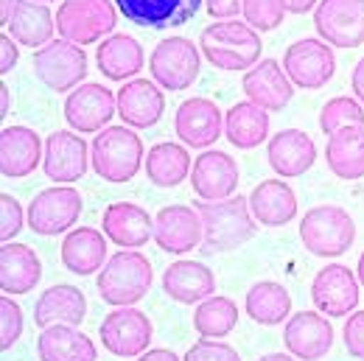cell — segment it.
Returning a JSON list of instances; mask_svg holds the SVG:
<instances>
[{
	"label": "cell",
	"mask_w": 364,
	"mask_h": 361,
	"mask_svg": "<svg viewBox=\"0 0 364 361\" xmlns=\"http://www.w3.org/2000/svg\"><path fill=\"white\" fill-rule=\"evenodd\" d=\"M202 219V252H232L255 235V219L247 196H228L219 202H193Z\"/></svg>",
	"instance_id": "1"
},
{
	"label": "cell",
	"mask_w": 364,
	"mask_h": 361,
	"mask_svg": "<svg viewBox=\"0 0 364 361\" xmlns=\"http://www.w3.org/2000/svg\"><path fill=\"white\" fill-rule=\"evenodd\" d=\"M199 48L208 56L210 65H216L219 70H250L258 65L264 43L258 37V31L250 23H238V20H222L213 23L202 31Z\"/></svg>",
	"instance_id": "2"
},
{
	"label": "cell",
	"mask_w": 364,
	"mask_h": 361,
	"mask_svg": "<svg viewBox=\"0 0 364 361\" xmlns=\"http://www.w3.org/2000/svg\"><path fill=\"white\" fill-rule=\"evenodd\" d=\"M151 280H154V271L149 258L135 249H124L112 255L104 264V269L98 271V294L104 303L115 308H129L149 294Z\"/></svg>",
	"instance_id": "3"
},
{
	"label": "cell",
	"mask_w": 364,
	"mask_h": 361,
	"mask_svg": "<svg viewBox=\"0 0 364 361\" xmlns=\"http://www.w3.org/2000/svg\"><path fill=\"white\" fill-rule=\"evenodd\" d=\"M90 151L92 171L104 182H112V185H124V182L135 180L140 163H146L143 140L127 126H107L104 132H98Z\"/></svg>",
	"instance_id": "4"
},
{
	"label": "cell",
	"mask_w": 364,
	"mask_h": 361,
	"mask_svg": "<svg viewBox=\"0 0 364 361\" xmlns=\"http://www.w3.org/2000/svg\"><path fill=\"white\" fill-rule=\"evenodd\" d=\"M300 238L309 252L319 258H339L356 241V225L350 213L339 205L311 208L300 222Z\"/></svg>",
	"instance_id": "5"
},
{
	"label": "cell",
	"mask_w": 364,
	"mask_h": 361,
	"mask_svg": "<svg viewBox=\"0 0 364 361\" xmlns=\"http://www.w3.org/2000/svg\"><path fill=\"white\" fill-rule=\"evenodd\" d=\"M118 20L112 0H65L56 11V31L76 45H92L112 34Z\"/></svg>",
	"instance_id": "6"
},
{
	"label": "cell",
	"mask_w": 364,
	"mask_h": 361,
	"mask_svg": "<svg viewBox=\"0 0 364 361\" xmlns=\"http://www.w3.org/2000/svg\"><path fill=\"white\" fill-rule=\"evenodd\" d=\"M202 68V56L199 48L185 37H168L151 50L149 59V70L151 79L163 87V90H185L196 82Z\"/></svg>",
	"instance_id": "7"
},
{
	"label": "cell",
	"mask_w": 364,
	"mask_h": 361,
	"mask_svg": "<svg viewBox=\"0 0 364 361\" xmlns=\"http://www.w3.org/2000/svg\"><path fill=\"white\" fill-rule=\"evenodd\" d=\"M34 70L40 82L53 92H70L87 76V53L76 43L50 40L34 53Z\"/></svg>",
	"instance_id": "8"
},
{
	"label": "cell",
	"mask_w": 364,
	"mask_h": 361,
	"mask_svg": "<svg viewBox=\"0 0 364 361\" xmlns=\"http://www.w3.org/2000/svg\"><path fill=\"white\" fill-rule=\"evenodd\" d=\"M82 216V193L73 185L40 190L28 205V230L37 235H62Z\"/></svg>",
	"instance_id": "9"
},
{
	"label": "cell",
	"mask_w": 364,
	"mask_h": 361,
	"mask_svg": "<svg viewBox=\"0 0 364 361\" xmlns=\"http://www.w3.org/2000/svg\"><path fill=\"white\" fill-rule=\"evenodd\" d=\"M283 70L291 79V85L303 90H319L333 79L336 56L328 43H322L317 37H306V40H297L291 48H286Z\"/></svg>",
	"instance_id": "10"
},
{
	"label": "cell",
	"mask_w": 364,
	"mask_h": 361,
	"mask_svg": "<svg viewBox=\"0 0 364 361\" xmlns=\"http://www.w3.org/2000/svg\"><path fill=\"white\" fill-rule=\"evenodd\" d=\"M151 322L149 316L137 308H115L112 314L104 316L101 328H98V339L101 345L112 353V356H121V359H135L143 356L151 345Z\"/></svg>",
	"instance_id": "11"
},
{
	"label": "cell",
	"mask_w": 364,
	"mask_h": 361,
	"mask_svg": "<svg viewBox=\"0 0 364 361\" xmlns=\"http://www.w3.org/2000/svg\"><path fill=\"white\" fill-rule=\"evenodd\" d=\"M314 28L333 48L364 45V0H319Z\"/></svg>",
	"instance_id": "12"
},
{
	"label": "cell",
	"mask_w": 364,
	"mask_h": 361,
	"mask_svg": "<svg viewBox=\"0 0 364 361\" xmlns=\"http://www.w3.org/2000/svg\"><path fill=\"white\" fill-rule=\"evenodd\" d=\"M311 300L325 316L353 314L359 306V277L342 264H331L317 271L311 283Z\"/></svg>",
	"instance_id": "13"
},
{
	"label": "cell",
	"mask_w": 364,
	"mask_h": 361,
	"mask_svg": "<svg viewBox=\"0 0 364 361\" xmlns=\"http://www.w3.org/2000/svg\"><path fill=\"white\" fill-rule=\"evenodd\" d=\"M286 350L300 361H319L333 347V325L319 311H297L283 328Z\"/></svg>",
	"instance_id": "14"
},
{
	"label": "cell",
	"mask_w": 364,
	"mask_h": 361,
	"mask_svg": "<svg viewBox=\"0 0 364 361\" xmlns=\"http://www.w3.org/2000/svg\"><path fill=\"white\" fill-rule=\"evenodd\" d=\"M202 238H205V232H202V219H199L196 208L166 205L154 216V241L163 252L185 255L191 249H199Z\"/></svg>",
	"instance_id": "15"
},
{
	"label": "cell",
	"mask_w": 364,
	"mask_h": 361,
	"mask_svg": "<svg viewBox=\"0 0 364 361\" xmlns=\"http://www.w3.org/2000/svg\"><path fill=\"white\" fill-rule=\"evenodd\" d=\"M118 104H115V95L101 87V85H82L68 95L65 101V121L70 129L76 132H104V126L112 121Z\"/></svg>",
	"instance_id": "16"
},
{
	"label": "cell",
	"mask_w": 364,
	"mask_h": 361,
	"mask_svg": "<svg viewBox=\"0 0 364 361\" xmlns=\"http://www.w3.org/2000/svg\"><path fill=\"white\" fill-rule=\"evenodd\" d=\"M43 168H46L50 182H79L87 168H90V157H87V143L85 137L73 135L68 129L50 132L46 137V157H43Z\"/></svg>",
	"instance_id": "17"
},
{
	"label": "cell",
	"mask_w": 364,
	"mask_h": 361,
	"mask_svg": "<svg viewBox=\"0 0 364 361\" xmlns=\"http://www.w3.org/2000/svg\"><path fill=\"white\" fill-rule=\"evenodd\" d=\"M174 129L185 146L191 149H208L213 146L222 129H225V115L210 98H188L182 101L174 118Z\"/></svg>",
	"instance_id": "18"
},
{
	"label": "cell",
	"mask_w": 364,
	"mask_h": 361,
	"mask_svg": "<svg viewBox=\"0 0 364 361\" xmlns=\"http://www.w3.org/2000/svg\"><path fill=\"white\" fill-rule=\"evenodd\" d=\"M191 188L202 202H219L232 196L238 188V166L225 151H205L193 160L191 168Z\"/></svg>",
	"instance_id": "19"
},
{
	"label": "cell",
	"mask_w": 364,
	"mask_h": 361,
	"mask_svg": "<svg viewBox=\"0 0 364 361\" xmlns=\"http://www.w3.org/2000/svg\"><path fill=\"white\" fill-rule=\"evenodd\" d=\"M101 227L104 235L124 249H140L149 244V238H154V219L149 216V210L132 202L109 205L101 216Z\"/></svg>",
	"instance_id": "20"
},
{
	"label": "cell",
	"mask_w": 364,
	"mask_h": 361,
	"mask_svg": "<svg viewBox=\"0 0 364 361\" xmlns=\"http://www.w3.org/2000/svg\"><path fill=\"white\" fill-rule=\"evenodd\" d=\"M43 140L28 126H3L0 135V171L9 180H20L37 171L43 163Z\"/></svg>",
	"instance_id": "21"
},
{
	"label": "cell",
	"mask_w": 364,
	"mask_h": 361,
	"mask_svg": "<svg viewBox=\"0 0 364 361\" xmlns=\"http://www.w3.org/2000/svg\"><path fill=\"white\" fill-rule=\"evenodd\" d=\"M118 11L143 28H177L188 23L205 0H115Z\"/></svg>",
	"instance_id": "22"
},
{
	"label": "cell",
	"mask_w": 364,
	"mask_h": 361,
	"mask_svg": "<svg viewBox=\"0 0 364 361\" xmlns=\"http://www.w3.org/2000/svg\"><path fill=\"white\" fill-rule=\"evenodd\" d=\"M244 92L247 101L258 104L267 112H277L291 101V79L274 59H261L255 68L244 73Z\"/></svg>",
	"instance_id": "23"
},
{
	"label": "cell",
	"mask_w": 364,
	"mask_h": 361,
	"mask_svg": "<svg viewBox=\"0 0 364 361\" xmlns=\"http://www.w3.org/2000/svg\"><path fill=\"white\" fill-rule=\"evenodd\" d=\"M115 104H118L121 121L129 124V126H135V129L154 126L163 118V109H166L163 90L154 82H149V79L127 82L118 90V95H115Z\"/></svg>",
	"instance_id": "24"
},
{
	"label": "cell",
	"mask_w": 364,
	"mask_h": 361,
	"mask_svg": "<svg viewBox=\"0 0 364 361\" xmlns=\"http://www.w3.org/2000/svg\"><path fill=\"white\" fill-rule=\"evenodd\" d=\"M267 160L280 177H300L306 174L314 160H317V146L314 140L300 132V129H283L274 137H269Z\"/></svg>",
	"instance_id": "25"
},
{
	"label": "cell",
	"mask_w": 364,
	"mask_h": 361,
	"mask_svg": "<svg viewBox=\"0 0 364 361\" xmlns=\"http://www.w3.org/2000/svg\"><path fill=\"white\" fill-rule=\"evenodd\" d=\"M163 291L182 306L208 300L216 291V277L199 261H174L163 271Z\"/></svg>",
	"instance_id": "26"
},
{
	"label": "cell",
	"mask_w": 364,
	"mask_h": 361,
	"mask_svg": "<svg viewBox=\"0 0 364 361\" xmlns=\"http://www.w3.org/2000/svg\"><path fill=\"white\" fill-rule=\"evenodd\" d=\"M87 314V300L76 286L59 283L50 286L40 294L37 306H34V322L40 328H50V325H73L79 328Z\"/></svg>",
	"instance_id": "27"
},
{
	"label": "cell",
	"mask_w": 364,
	"mask_h": 361,
	"mask_svg": "<svg viewBox=\"0 0 364 361\" xmlns=\"http://www.w3.org/2000/svg\"><path fill=\"white\" fill-rule=\"evenodd\" d=\"M252 219L264 227H286L297 216V193L280 180L258 182L250 196Z\"/></svg>",
	"instance_id": "28"
},
{
	"label": "cell",
	"mask_w": 364,
	"mask_h": 361,
	"mask_svg": "<svg viewBox=\"0 0 364 361\" xmlns=\"http://www.w3.org/2000/svg\"><path fill=\"white\" fill-rule=\"evenodd\" d=\"M43 277V264L37 252L26 244L0 247V291L3 294H28Z\"/></svg>",
	"instance_id": "29"
},
{
	"label": "cell",
	"mask_w": 364,
	"mask_h": 361,
	"mask_svg": "<svg viewBox=\"0 0 364 361\" xmlns=\"http://www.w3.org/2000/svg\"><path fill=\"white\" fill-rule=\"evenodd\" d=\"M37 353L40 361H98L95 342L73 325L43 328L37 339Z\"/></svg>",
	"instance_id": "30"
},
{
	"label": "cell",
	"mask_w": 364,
	"mask_h": 361,
	"mask_svg": "<svg viewBox=\"0 0 364 361\" xmlns=\"http://www.w3.org/2000/svg\"><path fill=\"white\" fill-rule=\"evenodd\" d=\"M62 264L82 277L101 271L107 264V235L95 227H76L62 241Z\"/></svg>",
	"instance_id": "31"
},
{
	"label": "cell",
	"mask_w": 364,
	"mask_h": 361,
	"mask_svg": "<svg viewBox=\"0 0 364 361\" xmlns=\"http://www.w3.org/2000/svg\"><path fill=\"white\" fill-rule=\"evenodd\" d=\"M328 168L345 182L364 177V126H342L328 135L325 146Z\"/></svg>",
	"instance_id": "32"
},
{
	"label": "cell",
	"mask_w": 364,
	"mask_h": 361,
	"mask_svg": "<svg viewBox=\"0 0 364 361\" xmlns=\"http://www.w3.org/2000/svg\"><path fill=\"white\" fill-rule=\"evenodd\" d=\"M6 28H9V37L20 45L46 48L53 40L56 17H50V9L37 0H17Z\"/></svg>",
	"instance_id": "33"
},
{
	"label": "cell",
	"mask_w": 364,
	"mask_h": 361,
	"mask_svg": "<svg viewBox=\"0 0 364 361\" xmlns=\"http://www.w3.org/2000/svg\"><path fill=\"white\" fill-rule=\"evenodd\" d=\"M95 65L109 82L132 79L143 70V48L129 34H112L95 50Z\"/></svg>",
	"instance_id": "34"
},
{
	"label": "cell",
	"mask_w": 364,
	"mask_h": 361,
	"mask_svg": "<svg viewBox=\"0 0 364 361\" xmlns=\"http://www.w3.org/2000/svg\"><path fill=\"white\" fill-rule=\"evenodd\" d=\"M225 135L235 149H255L269 140V112L252 101L230 107L225 115Z\"/></svg>",
	"instance_id": "35"
},
{
	"label": "cell",
	"mask_w": 364,
	"mask_h": 361,
	"mask_svg": "<svg viewBox=\"0 0 364 361\" xmlns=\"http://www.w3.org/2000/svg\"><path fill=\"white\" fill-rule=\"evenodd\" d=\"M193 160L182 143H157L146 154V174L157 188H174L191 174Z\"/></svg>",
	"instance_id": "36"
},
{
	"label": "cell",
	"mask_w": 364,
	"mask_h": 361,
	"mask_svg": "<svg viewBox=\"0 0 364 361\" xmlns=\"http://www.w3.org/2000/svg\"><path fill=\"white\" fill-rule=\"evenodd\" d=\"M247 314L258 325H280L291 316V294L274 280H261L247 291Z\"/></svg>",
	"instance_id": "37"
},
{
	"label": "cell",
	"mask_w": 364,
	"mask_h": 361,
	"mask_svg": "<svg viewBox=\"0 0 364 361\" xmlns=\"http://www.w3.org/2000/svg\"><path fill=\"white\" fill-rule=\"evenodd\" d=\"M238 322V306L230 297H208L193 314V328L202 339H222Z\"/></svg>",
	"instance_id": "38"
},
{
	"label": "cell",
	"mask_w": 364,
	"mask_h": 361,
	"mask_svg": "<svg viewBox=\"0 0 364 361\" xmlns=\"http://www.w3.org/2000/svg\"><path fill=\"white\" fill-rule=\"evenodd\" d=\"M342 126H364V107L356 98L336 95L331 98L319 112V129L325 135H333Z\"/></svg>",
	"instance_id": "39"
},
{
	"label": "cell",
	"mask_w": 364,
	"mask_h": 361,
	"mask_svg": "<svg viewBox=\"0 0 364 361\" xmlns=\"http://www.w3.org/2000/svg\"><path fill=\"white\" fill-rule=\"evenodd\" d=\"M241 11L255 31H274L286 17V0H244Z\"/></svg>",
	"instance_id": "40"
},
{
	"label": "cell",
	"mask_w": 364,
	"mask_h": 361,
	"mask_svg": "<svg viewBox=\"0 0 364 361\" xmlns=\"http://www.w3.org/2000/svg\"><path fill=\"white\" fill-rule=\"evenodd\" d=\"M20 333H23V308L9 294H3L0 297V350L3 353L11 350Z\"/></svg>",
	"instance_id": "41"
},
{
	"label": "cell",
	"mask_w": 364,
	"mask_h": 361,
	"mask_svg": "<svg viewBox=\"0 0 364 361\" xmlns=\"http://www.w3.org/2000/svg\"><path fill=\"white\" fill-rule=\"evenodd\" d=\"M23 225H26V210H23V205H20L14 196L3 193V196H0V241L9 244V241L23 230Z\"/></svg>",
	"instance_id": "42"
},
{
	"label": "cell",
	"mask_w": 364,
	"mask_h": 361,
	"mask_svg": "<svg viewBox=\"0 0 364 361\" xmlns=\"http://www.w3.org/2000/svg\"><path fill=\"white\" fill-rule=\"evenodd\" d=\"M182 361H241L238 350L228 342H216V339H202L196 342Z\"/></svg>",
	"instance_id": "43"
},
{
	"label": "cell",
	"mask_w": 364,
	"mask_h": 361,
	"mask_svg": "<svg viewBox=\"0 0 364 361\" xmlns=\"http://www.w3.org/2000/svg\"><path fill=\"white\" fill-rule=\"evenodd\" d=\"M342 339H345V347L353 359L364 361V311L348 316L345 328H342Z\"/></svg>",
	"instance_id": "44"
},
{
	"label": "cell",
	"mask_w": 364,
	"mask_h": 361,
	"mask_svg": "<svg viewBox=\"0 0 364 361\" xmlns=\"http://www.w3.org/2000/svg\"><path fill=\"white\" fill-rule=\"evenodd\" d=\"M244 0H208V14L216 17V20H232L238 11H241Z\"/></svg>",
	"instance_id": "45"
},
{
	"label": "cell",
	"mask_w": 364,
	"mask_h": 361,
	"mask_svg": "<svg viewBox=\"0 0 364 361\" xmlns=\"http://www.w3.org/2000/svg\"><path fill=\"white\" fill-rule=\"evenodd\" d=\"M17 65V45L11 37H6V31L0 34V73L6 76L9 70H14Z\"/></svg>",
	"instance_id": "46"
},
{
	"label": "cell",
	"mask_w": 364,
	"mask_h": 361,
	"mask_svg": "<svg viewBox=\"0 0 364 361\" xmlns=\"http://www.w3.org/2000/svg\"><path fill=\"white\" fill-rule=\"evenodd\" d=\"M140 361H182L174 350H166V347H157V350H146Z\"/></svg>",
	"instance_id": "47"
},
{
	"label": "cell",
	"mask_w": 364,
	"mask_h": 361,
	"mask_svg": "<svg viewBox=\"0 0 364 361\" xmlns=\"http://www.w3.org/2000/svg\"><path fill=\"white\" fill-rule=\"evenodd\" d=\"M350 85H353V92H356L359 104L364 107V59L356 65V70H353V76H350Z\"/></svg>",
	"instance_id": "48"
},
{
	"label": "cell",
	"mask_w": 364,
	"mask_h": 361,
	"mask_svg": "<svg viewBox=\"0 0 364 361\" xmlns=\"http://www.w3.org/2000/svg\"><path fill=\"white\" fill-rule=\"evenodd\" d=\"M317 3L319 0H286V11H291V14H309Z\"/></svg>",
	"instance_id": "49"
},
{
	"label": "cell",
	"mask_w": 364,
	"mask_h": 361,
	"mask_svg": "<svg viewBox=\"0 0 364 361\" xmlns=\"http://www.w3.org/2000/svg\"><path fill=\"white\" fill-rule=\"evenodd\" d=\"M14 6H17V0H0V23H3V26H9Z\"/></svg>",
	"instance_id": "50"
},
{
	"label": "cell",
	"mask_w": 364,
	"mask_h": 361,
	"mask_svg": "<svg viewBox=\"0 0 364 361\" xmlns=\"http://www.w3.org/2000/svg\"><path fill=\"white\" fill-rule=\"evenodd\" d=\"M6 112H9V87L6 82H0V115L6 118Z\"/></svg>",
	"instance_id": "51"
},
{
	"label": "cell",
	"mask_w": 364,
	"mask_h": 361,
	"mask_svg": "<svg viewBox=\"0 0 364 361\" xmlns=\"http://www.w3.org/2000/svg\"><path fill=\"white\" fill-rule=\"evenodd\" d=\"M258 361H300V359H294L291 353H267V356H261Z\"/></svg>",
	"instance_id": "52"
},
{
	"label": "cell",
	"mask_w": 364,
	"mask_h": 361,
	"mask_svg": "<svg viewBox=\"0 0 364 361\" xmlns=\"http://www.w3.org/2000/svg\"><path fill=\"white\" fill-rule=\"evenodd\" d=\"M356 277H359V283L364 286V252H362V258H359V274H356Z\"/></svg>",
	"instance_id": "53"
},
{
	"label": "cell",
	"mask_w": 364,
	"mask_h": 361,
	"mask_svg": "<svg viewBox=\"0 0 364 361\" xmlns=\"http://www.w3.org/2000/svg\"><path fill=\"white\" fill-rule=\"evenodd\" d=\"M37 3H50V0H37Z\"/></svg>",
	"instance_id": "54"
}]
</instances>
